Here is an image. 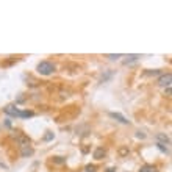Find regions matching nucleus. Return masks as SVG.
I'll return each instance as SVG.
<instances>
[{"mask_svg": "<svg viewBox=\"0 0 172 172\" xmlns=\"http://www.w3.org/2000/svg\"><path fill=\"white\" fill-rule=\"evenodd\" d=\"M38 72L41 75H52L55 72V64L50 61H41L38 64Z\"/></svg>", "mask_w": 172, "mask_h": 172, "instance_id": "nucleus-1", "label": "nucleus"}, {"mask_svg": "<svg viewBox=\"0 0 172 172\" xmlns=\"http://www.w3.org/2000/svg\"><path fill=\"white\" fill-rule=\"evenodd\" d=\"M3 111H5L6 114H9V116H14V117H17V116H19V111H21V110H17V107H16V105H8L6 108H3Z\"/></svg>", "mask_w": 172, "mask_h": 172, "instance_id": "nucleus-2", "label": "nucleus"}, {"mask_svg": "<svg viewBox=\"0 0 172 172\" xmlns=\"http://www.w3.org/2000/svg\"><path fill=\"white\" fill-rule=\"evenodd\" d=\"M110 116H111L113 119H116L117 122H121V124H130V121H128V119L125 117V116H122L121 113H113V111H111Z\"/></svg>", "mask_w": 172, "mask_h": 172, "instance_id": "nucleus-3", "label": "nucleus"}, {"mask_svg": "<svg viewBox=\"0 0 172 172\" xmlns=\"http://www.w3.org/2000/svg\"><path fill=\"white\" fill-rule=\"evenodd\" d=\"M171 80H172V75L167 72L166 75H163V77L158 80V83H160L161 86H167V88H169V86H171Z\"/></svg>", "mask_w": 172, "mask_h": 172, "instance_id": "nucleus-4", "label": "nucleus"}, {"mask_svg": "<svg viewBox=\"0 0 172 172\" xmlns=\"http://www.w3.org/2000/svg\"><path fill=\"white\" fill-rule=\"evenodd\" d=\"M157 143H160V144H164V145H169L171 144V139H169V136L167 135H164V133H158L157 135Z\"/></svg>", "mask_w": 172, "mask_h": 172, "instance_id": "nucleus-5", "label": "nucleus"}, {"mask_svg": "<svg viewBox=\"0 0 172 172\" xmlns=\"http://www.w3.org/2000/svg\"><path fill=\"white\" fill-rule=\"evenodd\" d=\"M139 172H157V167L152 166V164H145V166H143L139 169Z\"/></svg>", "mask_w": 172, "mask_h": 172, "instance_id": "nucleus-6", "label": "nucleus"}, {"mask_svg": "<svg viewBox=\"0 0 172 172\" xmlns=\"http://www.w3.org/2000/svg\"><path fill=\"white\" fill-rule=\"evenodd\" d=\"M33 153V149L28 145H22V157H30Z\"/></svg>", "mask_w": 172, "mask_h": 172, "instance_id": "nucleus-7", "label": "nucleus"}, {"mask_svg": "<svg viewBox=\"0 0 172 172\" xmlns=\"http://www.w3.org/2000/svg\"><path fill=\"white\" fill-rule=\"evenodd\" d=\"M105 155V150L102 147H99V149H95V152H94V158H97V160H102V157Z\"/></svg>", "mask_w": 172, "mask_h": 172, "instance_id": "nucleus-8", "label": "nucleus"}, {"mask_svg": "<svg viewBox=\"0 0 172 172\" xmlns=\"http://www.w3.org/2000/svg\"><path fill=\"white\" fill-rule=\"evenodd\" d=\"M31 116H33V111L24 110V111H19V116H17V117H31Z\"/></svg>", "mask_w": 172, "mask_h": 172, "instance_id": "nucleus-9", "label": "nucleus"}, {"mask_svg": "<svg viewBox=\"0 0 172 172\" xmlns=\"http://www.w3.org/2000/svg\"><path fill=\"white\" fill-rule=\"evenodd\" d=\"M157 147L160 149V150L163 152V153H167V155H169V149H167V147H166V145H164V144H160V143H157Z\"/></svg>", "mask_w": 172, "mask_h": 172, "instance_id": "nucleus-10", "label": "nucleus"}, {"mask_svg": "<svg viewBox=\"0 0 172 172\" xmlns=\"http://www.w3.org/2000/svg\"><path fill=\"white\" fill-rule=\"evenodd\" d=\"M138 58H141V55H128V59L125 63H130V61H136Z\"/></svg>", "mask_w": 172, "mask_h": 172, "instance_id": "nucleus-11", "label": "nucleus"}, {"mask_svg": "<svg viewBox=\"0 0 172 172\" xmlns=\"http://www.w3.org/2000/svg\"><path fill=\"white\" fill-rule=\"evenodd\" d=\"M53 161H55V163H57V164H63V163H64L66 160H64V158H63V157H57V158H55Z\"/></svg>", "mask_w": 172, "mask_h": 172, "instance_id": "nucleus-12", "label": "nucleus"}, {"mask_svg": "<svg viewBox=\"0 0 172 172\" xmlns=\"http://www.w3.org/2000/svg\"><path fill=\"white\" fill-rule=\"evenodd\" d=\"M86 172H95V166H94V164H89V166H86Z\"/></svg>", "mask_w": 172, "mask_h": 172, "instance_id": "nucleus-13", "label": "nucleus"}, {"mask_svg": "<svg viewBox=\"0 0 172 172\" xmlns=\"http://www.w3.org/2000/svg\"><path fill=\"white\" fill-rule=\"evenodd\" d=\"M107 57L110 58V59H117V58H121L122 55H121V53H117V55H107Z\"/></svg>", "mask_w": 172, "mask_h": 172, "instance_id": "nucleus-14", "label": "nucleus"}, {"mask_svg": "<svg viewBox=\"0 0 172 172\" xmlns=\"http://www.w3.org/2000/svg\"><path fill=\"white\" fill-rule=\"evenodd\" d=\"M136 136H138V138H141V139H144V138H145V135L143 133V131H138V135H136Z\"/></svg>", "mask_w": 172, "mask_h": 172, "instance_id": "nucleus-15", "label": "nucleus"}, {"mask_svg": "<svg viewBox=\"0 0 172 172\" xmlns=\"http://www.w3.org/2000/svg\"><path fill=\"white\" fill-rule=\"evenodd\" d=\"M52 138H53V135H52V133H49V135H47V136H45V141H49V139H52Z\"/></svg>", "mask_w": 172, "mask_h": 172, "instance_id": "nucleus-16", "label": "nucleus"}, {"mask_svg": "<svg viewBox=\"0 0 172 172\" xmlns=\"http://www.w3.org/2000/svg\"><path fill=\"white\" fill-rule=\"evenodd\" d=\"M166 94L171 95V86H169V88H166Z\"/></svg>", "mask_w": 172, "mask_h": 172, "instance_id": "nucleus-17", "label": "nucleus"}]
</instances>
